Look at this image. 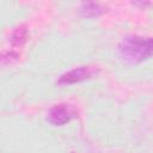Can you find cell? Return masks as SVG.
<instances>
[{
  "mask_svg": "<svg viewBox=\"0 0 153 153\" xmlns=\"http://www.w3.org/2000/svg\"><path fill=\"white\" fill-rule=\"evenodd\" d=\"M29 36V31H27V26L25 24H20L17 27H14V30L11 32L10 35V43L12 47L14 48H20L27 39Z\"/></svg>",
  "mask_w": 153,
  "mask_h": 153,
  "instance_id": "cell-5",
  "label": "cell"
},
{
  "mask_svg": "<svg viewBox=\"0 0 153 153\" xmlns=\"http://www.w3.org/2000/svg\"><path fill=\"white\" fill-rule=\"evenodd\" d=\"M79 112L78 109L73 104L68 103H59L55 104L48 112L47 120L53 126H63L71 122L74 118H78Z\"/></svg>",
  "mask_w": 153,
  "mask_h": 153,
  "instance_id": "cell-3",
  "label": "cell"
},
{
  "mask_svg": "<svg viewBox=\"0 0 153 153\" xmlns=\"http://www.w3.org/2000/svg\"><path fill=\"white\" fill-rule=\"evenodd\" d=\"M105 7L99 4V2H94V1H87V2H82L79 7V13L82 17L86 18H96L102 16L105 12Z\"/></svg>",
  "mask_w": 153,
  "mask_h": 153,
  "instance_id": "cell-4",
  "label": "cell"
},
{
  "mask_svg": "<svg viewBox=\"0 0 153 153\" xmlns=\"http://www.w3.org/2000/svg\"><path fill=\"white\" fill-rule=\"evenodd\" d=\"M98 73H99V68L97 66H91V65L79 66L76 68H73V69L61 74L56 80V85L66 86V85L78 84V82L94 78L96 75H98Z\"/></svg>",
  "mask_w": 153,
  "mask_h": 153,
  "instance_id": "cell-2",
  "label": "cell"
},
{
  "mask_svg": "<svg viewBox=\"0 0 153 153\" xmlns=\"http://www.w3.org/2000/svg\"><path fill=\"white\" fill-rule=\"evenodd\" d=\"M20 57V54L16 50H10L7 53H4L1 55V63L2 65H8V63H13L16 61H18Z\"/></svg>",
  "mask_w": 153,
  "mask_h": 153,
  "instance_id": "cell-6",
  "label": "cell"
},
{
  "mask_svg": "<svg viewBox=\"0 0 153 153\" xmlns=\"http://www.w3.org/2000/svg\"><path fill=\"white\" fill-rule=\"evenodd\" d=\"M118 54L128 63H140L153 56V37L126 36L118 44Z\"/></svg>",
  "mask_w": 153,
  "mask_h": 153,
  "instance_id": "cell-1",
  "label": "cell"
}]
</instances>
